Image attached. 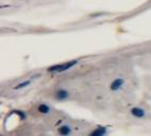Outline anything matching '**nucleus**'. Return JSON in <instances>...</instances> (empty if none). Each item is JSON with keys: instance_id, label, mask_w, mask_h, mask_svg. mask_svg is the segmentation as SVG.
I'll return each mask as SVG.
<instances>
[{"instance_id": "nucleus-1", "label": "nucleus", "mask_w": 151, "mask_h": 136, "mask_svg": "<svg viewBox=\"0 0 151 136\" xmlns=\"http://www.w3.org/2000/svg\"><path fill=\"white\" fill-rule=\"evenodd\" d=\"M78 64V61L77 60H73V61H70V62H66V63H63V64H57V65H53L51 67L48 68V71L49 72H64V71L68 70L70 68H73L75 65Z\"/></svg>"}, {"instance_id": "nucleus-8", "label": "nucleus", "mask_w": 151, "mask_h": 136, "mask_svg": "<svg viewBox=\"0 0 151 136\" xmlns=\"http://www.w3.org/2000/svg\"><path fill=\"white\" fill-rule=\"evenodd\" d=\"M31 80H27V81H24L22 82V83H19V84H17L16 86L14 87V89H22V88H26V87H28L30 84H31Z\"/></svg>"}, {"instance_id": "nucleus-5", "label": "nucleus", "mask_w": 151, "mask_h": 136, "mask_svg": "<svg viewBox=\"0 0 151 136\" xmlns=\"http://www.w3.org/2000/svg\"><path fill=\"white\" fill-rule=\"evenodd\" d=\"M106 132H108L106 128H104V127H98L97 129H95L92 133L89 134V136H105L106 135Z\"/></svg>"}, {"instance_id": "nucleus-4", "label": "nucleus", "mask_w": 151, "mask_h": 136, "mask_svg": "<svg viewBox=\"0 0 151 136\" xmlns=\"http://www.w3.org/2000/svg\"><path fill=\"white\" fill-rule=\"evenodd\" d=\"M131 115L136 118H144L146 116V112H145V110H143L142 107L135 106V107L131 109Z\"/></svg>"}, {"instance_id": "nucleus-7", "label": "nucleus", "mask_w": 151, "mask_h": 136, "mask_svg": "<svg viewBox=\"0 0 151 136\" xmlns=\"http://www.w3.org/2000/svg\"><path fill=\"white\" fill-rule=\"evenodd\" d=\"M38 112L42 113V114H48L50 112V106L47 105L46 103H42L38 105Z\"/></svg>"}, {"instance_id": "nucleus-3", "label": "nucleus", "mask_w": 151, "mask_h": 136, "mask_svg": "<svg viewBox=\"0 0 151 136\" xmlns=\"http://www.w3.org/2000/svg\"><path fill=\"white\" fill-rule=\"evenodd\" d=\"M55 99H58V100H66V99H68V97H69V93H68L67 90L64 89V88H61V89H58L57 92H55Z\"/></svg>"}, {"instance_id": "nucleus-2", "label": "nucleus", "mask_w": 151, "mask_h": 136, "mask_svg": "<svg viewBox=\"0 0 151 136\" xmlns=\"http://www.w3.org/2000/svg\"><path fill=\"white\" fill-rule=\"evenodd\" d=\"M124 85V80L122 78H117V79L114 80L110 85V88L111 90H113V92H117L122 88V86Z\"/></svg>"}, {"instance_id": "nucleus-6", "label": "nucleus", "mask_w": 151, "mask_h": 136, "mask_svg": "<svg viewBox=\"0 0 151 136\" xmlns=\"http://www.w3.org/2000/svg\"><path fill=\"white\" fill-rule=\"evenodd\" d=\"M59 133H60V135H62V136H69L70 134H71V128L68 127V125H62V127L59 129Z\"/></svg>"}]
</instances>
